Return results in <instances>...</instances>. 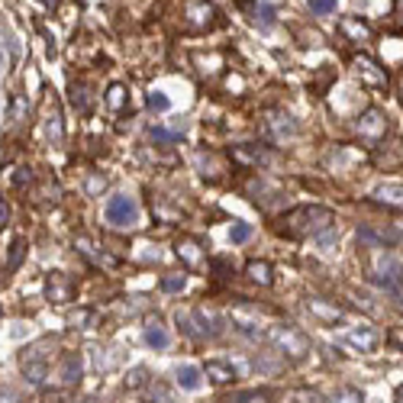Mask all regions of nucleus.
Here are the masks:
<instances>
[{
	"instance_id": "obj_1",
	"label": "nucleus",
	"mask_w": 403,
	"mask_h": 403,
	"mask_svg": "<svg viewBox=\"0 0 403 403\" xmlns=\"http://www.w3.org/2000/svg\"><path fill=\"white\" fill-rule=\"evenodd\" d=\"M333 222H335V216H333V210H326V207H294V210H287L284 216H281V222H278V232H284V236H291V239H306V236H323L326 230H333Z\"/></svg>"
},
{
	"instance_id": "obj_2",
	"label": "nucleus",
	"mask_w": 403,
	"mask_h": 403,
	"mask_svg": "<svg viewBox=\"0 0 403 403\" xmlns=\"http://www.w3.org/2000/svg\"><path fill=\"white\" fill-rule=\"evenodd\" d=\"M268 339H272V345L281 348V355H287V358H303V355L310 352V339H306L300 329L287 326V323H274V326L268 329Z\"/></svg>"
},
{
	"instance_id": "obj_3",
	"label": "nucleus",
	"mask_w": 403,
	"mask_h": 403,
	"mask_svg": "<svg viewBox=\"0 0 403 403\" xmlns=\"http://www.w3.org/2000/svg\"><path fill=\"white\" fill-rule=\"evenodd\" d=\"M358 136H362L365 142H381L384 136H387V119H384L381 110H365L362 117H358Z\"/></svg>"
},
{
	"instance_id": "obj_4",
	"label": "nucleus",
	"mask_w": 403,
	"mask_h": 403,
	"mask_svg": "<svg viewBox=\"0 0 403 403\" xmlns=\"http://www.w3.org/2000/svg\"><path fill=\"white\" fill-rule=\"evenodd\" d=\"M232 161H239V165H245V168H262V165H272L274 152L264 146H255V142H245V146L232 149Z\"/></svg>"
},
{
	"instance_id": "obj_5",
	"label": "nucleus",
	"mask_w": 403,
	"mask_h": 403,
	"mask_svg": "<svg viewBox=\"0 0 403 403\" xmlns=\"http://www.w3.org/2000/svg\"><path fill=\"white\" fill-rule=\"evenodd\" d=\"M136 216H139V210H136V203H132L129 197L117 194L107 200V220H110L113 226H132Z\"/></svg>"
},
{
	"instance_id": "obj_6",
	"label": "nucleus",
	"mask_w": 403,
	"mask_h": 403,
	"mask_svg": "<svg viewBox=\"0 0 403 403\" xmlns=\"http://www.w3.org/2000/svg\"><path fill=\"white\" fill-rule=\"evenodd\" d=\"M184 14H188V23L194 29H207L216 23V10L207 0H188V4H184Z\"/></svg>"
},
{
	"instance_id": "obj_7",
	"label": "nucleus",
	"mask_w": 403,
	"mask_h": 403,
	"mask_svg": "<svg viewBox=\"0 0 403 403\" xmlns=\"http://www.w3.org/2000/svg\"><path fill=\"white\" fill-rule=\"evenodd\" d=\"M355 68H358L362 81L371 84V87H384V84H387V71H384L377 62H371V58L358 55V58H355Z\"/></svg>"
},
{
	"instance_id": "obj_8",
	"label": "nucleus",
	"mask_w": 403,
	"mask_h": 403,
	"mask_svg": "<svg viewBox=\"0 0 403 403\" xmlns=\"http://www.w3.org/2000/svg\"><path fill=\"white\" fill-rule=\"evenodd\" d=\"M20 368H23V375H26L29 384H42L45 375H49V362H45V358H36V355H23Z\"/></svg>"
},
{
	"instance_id": "obj_9",
	"label": "nucleus",
	"mask_w": 403,
	"mask_h": 403,
	"mask_svg": "<svg viewBox=\"0 0 403 403\" xmlns=\"http://www.w3.org/2000/svg\"><path fill=\"white\" fill-rule=\"evenodd\" d=\"M306 310H310L316 320H323V323H339V320H342V310H339V306L326 303V300H320V297H310V300H306Z\"/></svg>"
},
{
	"instance_id": "obj_10",
	"label": "nucleus",
	"mask_w": 403,
	"mask_h": 403,
	"mask_svg": "<svg viewBox=\"0 0 403 403\" xmlns=\"http://www.w3.org/2000/svg\"><path fill=\"white\" fill-rule=\"evenodd\" d=\"M203 375H207L210 381L216 384V387H226V384L236 381V368H232V365H226V362H207Z\"/></svg>"
},
{
	"instance_id": "obj_11",
	"label": "nucleus",
	"mask_w": 403,
	"mask_h": 403,
	"mask_svg": "<svg viewBox=\"0 0 403 403\" xmlns=\"http://www.w3.org/2000/svg\"><path fill=\"white\" fill-rule=\"evenodd\" d=\"M348 345L358 348V352H375V348H377V333L371 326L352 329V333H348Z\"/></svg>"
},
{
	"instance_id": "obj_12",
	"label": "nucleus",
	"mask_w": 403,
	"mask_h": 403,
	"mask_svg": "<svg viewBox=\"0 0 403 403\" xmlns=\"http://www.w3.org/2000/svg\"><path fill=\"white\" fill-rule=\"evenodd\" d=\"M375 200L390 210H403V184H384V188H377Z\"/></svg>"
},
{
	"instance_id": "obj_13",
	"label": "nucleus",
	"mask_w": 403,
	"mask_h": 403,
	"mask_svg": "<svg viewBox=\"0 0 403 403\" xmlns=\"http://www.w3.org/2000/svg\"><path fill=\"white\" fill-rule=\"evenodd\" d=\"M339 29L352 42H368L371 39V26H368V23H362V20H355V16H345V20L339 23Z\"/></svg>"
},
{
	"instance_id": "obj_14",
	"label": "nucleus",
	"mask_w": 403,
	"mask_h": 403,
	"mask_svg": "<svg viewBox=\"0 0 403 403\" xmlns=\"http://www.w3.org/2000/svg\"><path fill=\"white\" fill-rule=\"evenodd\" d=\"M178 255H181L184 262L190 264V268L203 264V249H200V242H197V239H190V236H184L181 242H178Z\"/></svg>"
},
{
	"instance_id": "obj_15",
	"label": "nucleus",
	"mask_w": 403,
	"mask_h": 403,
	"mask_svg": "<svg viewBox=\"0 0 403 403\" xmlns=\"http://www.w3.org/2000/svg\"><path fill=\"white\" fill-rule=\"evenodd\" d=\"M245 274H249L255 284H262V287H268L274 281L272 278V264H268V262H249V264H245Z\"/></svg>"
},
{
	"instance_id": "obj_16",
	"label": "nucleus",
	"mask_w": 403,
	"mask_h": 403,
	"mask_svg": "<svg viewBox=\"0 0 403 403\" xmlns=\"http://www.w3.org/2000/svg\"><path fill=\"white\" fill-rule=\"evenodd\" d=\"M178 384H181L184 390H197V387H200V371H197L194 365H184V368H178Z\"/></svg>"
},
{
	"instance_id": "obj_17",
	"label": "nucleus",
	"mask_w": 403,
	"mask_h": 403,
	"mask_svg": "<svg viewBox=\"0 0 403 403\" xmlns=\"http://www.w3.org/2000/svg\"><path fill=\"white\" fill-rule=\"evenodd\" d=\"M77 377H81V358H77V355H68V358H65V365H62V381L65 384H75Z\"/></svg>"
},
{
	"instance_id": "obj_18",
	"label": "nucleus",
	"mask_w": 403,
	"mask_h": 403,
	"mask_svg": "<svg viewBox=\"0 0 403 403\" xmlns=\"http://www.w3.org/2000/svg\"><path fill=\"white\" fill-rule=\"evenodd\" d=\"M146 342H149L152 348H158V352H161V348H168V333L158 326V323H152V326L146 329Z\"/></svg>"
},
{
	"instance_id": "obj_19",
	"label": "nucleus",
	"mask_w": 403,
	"mask_h": 403,
	"mask_svg": "<svg viewBox=\"0 0 403 403\" xmlns=\"http://www.w3.org/2000/svg\"><path fill=\"white\" fill-rule=\"evenodd\" d=\"M329 403H365V394L358 387H339Z\"/></svg>"
},
{
	"instance_id": "obj_20",
	"label": "nucleus",
	"mask_w": 403,
	"mask_h": 403,
	"mask_svg": "<svg viewBox=\"0 0 403 403\" xmlns=\"http://www.w3.org/2000/svg\"><path fill=\"white\" fill-rule=\"evenodd\" d=\"M264 400H272V390H242L230 403H264Z\"/></svg>"
},
{
	"instance_id": "obj_21",
	"label": "nucleus",
	"mask_w": 403,
	"mask_h": 403,
	"mask_svg": "<svg viewBox=\"0 0 403 403\" xmlns=\"http://www.w3.org/2000/svg\"><path fill=\"white\" fill-rule=\"evenodd\" d=\"M107 107H110V110H123L126 107V87L123 84H113L110 91H107Z\"/></svg>"
},
{
	"instance_id": "obj_22",
	"label": "nucleus",
	"mask_w": 403,
	"mask_h": 403,
	"mask_svg": "<svg viewBox=\"0 0 403 403\" xmlns=\"http://www.w3.org/2000/svg\"><path fill=\"white\" fill-rule=\"evenodd\" d=\"M184 284H188V274H165L161 278V291H168V294L184 291Z\"/></svg>"
},
{
	"instance_id": "obj_23",
	"label": "nucleus",
	"mask_w": 403,
	"mask_h": 403,
	"mask_svg": "<svg viewBox=\"0 0 403 403\" xmlns=\"http://www.w3.org/2000/svg\"><path fill=\"white\" fill-rule=\"evenodd\" d=\"M149 400H152V403H174V400H171V390H168L161 381L149 384Z\"/></svg>"
},
{
	"instance_id": "obj_24",
	"label": "nucleus",
	"mask_w": 403,
	"mask_h": 403,
	"mask_svg": "<svg viewBox=\"0 0 403 403\" xmlns=\"http://www.w3.org/2000/svg\"><path fill=\"white\" fill-rule=\"evenodd\" d=\"M45 129H49V136H52V139H62V117H58V110H55V107H52V110H49V119H45Z\"/></svg>"
},
{
	"instance_id": "obj_25",
	"label": "nucleus",
	"mask_w": 403,
	"mask_h": 403,
	"mask_svg": "<svg viewBox=\"0 0 403 403\" xmlns=\"http://www.w3.org/2000/svg\"><path fill=\"white\" fill-rule=\"evenodd\" d=\"M230 239H232V242H249V239H252V226H249V222H236L232 232H230Z\"/></svg>"
},
{
	"instance_id": "obj_26",
	"label": "nucleus",
	"mask_w": 403,
	"mask_h": 403,
	"mask_svg": "<svg viewBox=\"0 0 403 403\" xmlns=\"http://www.w3.org/2000/svg\"><path fill=\"white\" fill-rule=\"evenodd\" d=\"M306 4H310V10L316 16H326V14H333L335 10V0H306Z\"/></svg>"
},
{
	"instance_id": "obj_27",
	"label": "nucleus",
	"mask_w": 403,
	"mask_h": 403,
	"mask_svg": "<svg viewBox=\"0 0 403 403\" xmlns=\"http://www.w3.org/2000/svg\"><path fill=\"white\" fill-rule=\"evenodd\" d=\"M71 100H75V107L81 113L91 110V104H87V94H84V84H75V91H71Z\"/></svg>"
},
{
	"instance_id": "obj_28",
	"label": "nucleus",
	"mask_w": 403,
	"mask_h": 403,
	"mask_svg": "<svg viewBox=\"0 0 403 403\" xmlns=\"http://www.w3.org/2000/svg\"><path fill=\"white\" fill-rule=\"evenodd\" d=\"M146 375H149L146 368H136L129 377H126V387H132V390H136V387H142V384H146Z\"/></svg>"
},
{
	"instance_id": "obj_29",
	"label": "nucleus",
	"mask_w": 403,
	"mask_h": 403,
	"mask_svg": "<svg viewBox=\"0 0 403 403\" xmlns=\"http://www.w3.org/2000/svg\"><path fill=\"white\" fill-rule=\"evenodd\" d=\"M149 107L152 110H168V97L165 94H149Z\"/></svg>"
},
{
	"instance_id": "obj_30",
	"label": "nucleus",
	"mask_w": 403,
	"mask_h": 403,
	"mask_svg": "<svg viewBox=\"0 0 403 403\" xmlns=\"http://www.w3.org/2000/svg\"><path fill=\"white\" fill-rule=\"evenodd\" d=\"M10 249H14V252H10V262H7V268H10V272H14L16 264H20V255H23V242H14V245H10Z\"/></svg>"
},
{
	"instance_id": "obj_31",
	"label": "nucleus",
	"mask_w": 403,
	"mask_h": 403,
	"mask_svg": "<svg viewBox=\"0 0 403 403\" xmlns=\"http://www.w3.org/2000/svg\"><path fill=\"white\" fill-rule=\"evenodd\" d=\"M178 136L174 132H168V129H152V142H174Z\"/></svg>"
},
{
	"instance_id": "obj_32",
	"label": "nucleus",
	"mask_w": 403,
	"mask_h": 403,
	"mask_svg": "<svg viewBox=\"0 0 403 403\" xmlns=\"http://www.w3.org/2000/svg\"><path fill=\"white\" fill-rule=\"evenodd\" d=\"M0 400H7V403H16V400H20V397H16L14 390H7V387H4V390H0Z\"/></svg>"
},
{
	"instance_id": "obj_33",
	"label": "nucleus",
	"mask_w": 403,
	"mask_h": 403,
	"mask_svg": "<svg viewBox=\"0 0 403 403\" xmlns=\"http://www.w3.org/2000/svg\"><path fill=\"white\" fill-rule=\"evenodd\" d=\"M42 4H45V7H55V0H42Z\"/></svg>"
},
{
	"instance_id": "obj_34",
	"label": "nucleus",
	"mask_w": 403,
	"mask_h": 403,
	"mask_svg": "<svg viewBox=\"0 0 403 403\" xmlns=\"http://www.w3.org/2000/svg\"><path fill=\"white\" fill-rule=\"evenodd\" d=\"M400 403H403V387H400Z\"/></svg>"
},
{
	"instance_id": "obj_35",
	"label": "nucleus",
	"mask_w": 403,
	"mask_h": 403,
	"mask_svg": "<svg viewBox=\"0 0 403 403\" xmlns=\"http://www.w3.org/2000/svg\"><path fill=\"white\" fill-rule=\"evenodd\" d=\"M397 226H400V232H403V222H397Z\"/></svg>"
}]
</instances>
